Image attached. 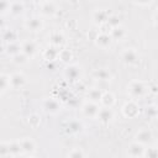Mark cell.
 Returning a JSON list of instances; mask_svg holds the SVG:
<instances>
[{
  "label": "cell",
  "mask_w": 158,
  "mask_h": 158,
  "mask_svg": "<svg viewBox=\"0 0 158 158\" xmlns=\"http://www.w3.org/2000/svg\"><path fill=\"white\" fill-rule=\"evenodd\" d=\"M127 93L133 98V99H141L144 98L148 93L147 85L141 81V80H132L128 86H127Z\"/></svg>",
  "instance_id": "obj_1"
},
{
  "label": "cell",
  "mask_w": 158,
  "mask_h": 158,
  "mask_svg": "<svg viewBox=\"0 0 158 158\" xmlns=\"http://www.w3.org/2000/svg\"><path fill=\"white\" fill-rule=\"evenodd\" d=\"M42 107H43V110H44L47 114H57V112L60 110L59 102H58L56 99H52V98L44 99L43 102H42Z\"/></svg>",
  "instance_id": "obj_2"
},
{
  "label": "cell",
  "mask_w": 158,
  "mask_h": 158,
  "mask_svg": "<svg viewBox=\"0 0 158 158\" xmlns=\"http://www.w3.org/2000/svg\"><path fill=\"white\" fill-rule=\"evenodd\" d=\"M121 59L126 64H135L138 62V53L133 48H126L121 53Z\"/></svg>",
  "instance_id": "obj_3"
},
{
  "label": "cell",
  "mask_w": 158,
  "mask_h": 158,
  "mask_svg": "<svg viewBox=\"0 0 158 158\" xmlns=\"http://www.w3.org/2000/svg\"><path fill=\"white\" fill-rule=\"evenodd\" d=\"M99 110H100V107H99L98 102H93V101H89V102H86L83 106V114L86 117L96 118L98 117V114H99Z\"/></svg>",
  "instance_id": "obj_4"
},
{
  "label": "cell",
  "mask_w": 158,
  "mask_h": 158,
  "mask_svg": "<svg viewBox=\"0 0 158 158\" xmlns=\"http://www.w3.org/2000/svg\"><path fill=\"white\" fill-rule=\"evenodd\" d=\"M144 144L139 143V142H135L132 144H130L128 149H127V154L131 157H143L144 156Z\"/></svg>",
  "instance_id": "obj_5"
},
{
  "label": "cell",
  "mask_w": 158,
  "mask_h": 158,
  "mask_svg": "<svg viewBox=\"0 0 158 158\" xmlns=\"http://www.w3.org/2000/svg\"><path fill=\"white\" fill-rule=\"evenodd\" d=\"M25 26L26 28H28L30 31H33V32H37V31H41L42 27H43V21L40 19V17H31L28 19L26 22H25Z\"/></svg>",
  "instance_id": "obj_6"
},
{
  "label": "cell",
  "mask_w": 158,
  "mask_h": 158,
  "mask_svg": "<svg viewBox=\"0 0 158 158\" xmlns=\"http://www.w3.org/2000/svg\"><path fill=\"white\" fill-rule=\"evenodd\" d=\"M112 117H114V112H112L111 107H106V106H105V107H100L96 118H98L100 122H102V123H107V122L111 121Z\"/></svg>",
  "instance_id": "obj_7"
},
{
  "label": "cell",
  "mask_w": 158,
  "mask_h": 158,
  "mask_svg": "<svg viewBox=\"0 0 158 158\" xmlns=\"http://www.w3.org/2000/svg\"><path fill=\"white\" fill-rule=\"evenodd\" d=\"M10 81L12 88L19 89L26 84V77L22 73H14L12 75H10Z\"/></svg>",
  "instance_id": "obj_8"
},
{
  "label": "cell",
  "mask_w": 158,
  "mask_h": 158,
  "mask_svg": "<svg viewBox=\"0 0 158 158\" xmlns=\"http://www.w3.org/2000/svg\"><path fill=\"white\" fill-rule=\"evenodd\" d=\"M123 114L127 116V117H135L137 114H138V111H139V107H138V105L132 100V101H128V102H126L125 105H123Z\"/></svg>",
  "instance_id": "obj_9"
},
{
  "label": "cell",
  "mask_w": 158,
  "mask_h": 158,
  "mask_svg": "<svg viewBox=\"0 0 158 158\" xmlns=\"http://www.w3.org/2000/svg\"><path fill=\"white\" fill-rule=\"evenodd\" d=\"M20 147H21V151L22 152L31 154L36 149V143L31 138H23V139L20 141Z\"/></svg>",
  "instance_id": "obj_10"
},
{
  "label": "cell",
  "mask_w": 158,
  "mask_h": 158,
  "mask_svg": "<svg viewBox=\"0 0 158 158\" xmlns=\"http://www.w3.org/2000/svg\"><path fill=\"white\" fill-rule=\"evenodd\" d=\"M136 139H137V142H139L142 144H146L152 139V132L149 130H147V128H142V130H139L137 132Z\"/></svg>",
  "instance_id": "obj_11"
},
{
  "label": "cell",
  "mask_w": 158,
  "mask_h": 158,
  "mask_svg": "<svg viewBox=\"0 0 158 158\" xmlns=\"http://www.w3.org/2000/svg\"><path fill=\"white\" fill-rule=\"evenodd\" d=\"M64 75L69 80H77L80 75V69L77 65H68L64 70Z\"/></svg>",
  "instance_id": "obj_12"
},
{
  "label": "cell",
  "mask_w": 158,
  "mask_h": 158,
  "mask_svg": "<svg viewBox=\"0 0 158 158\" xmlns=\"http://www.w3.org/2000/svg\"><path fill=\"white\" fill-rule=\"evenodd\" d=\"M95 42L99 47L101 48H106L110 46V42H111V36H109L107 33H100L96 38H95Z\"/></svg>",
  "instance_id": "obj_13"
},
{
  "label": "cell",
  "mask_w": 158,
  "mask_h": 158,
  "mask_svg": "<svg viewBox=\"0 0 158 158\" xmlns=\"http://www.w3.org/2000/svg\"><path fill=\"white\" fill-rule=\"evenodd\" d=\"M36 52H37V46H36L35 42L28 41V42L23 43V46H22V53H25L27 57H32Z\"/></svg>",
  "instance_id": "obj_14"
},
{
  "label": "cell",
  "mask_w": 158,
  "mask_h": 158,
  "mask_svg": "<svg viewBox=\"0 0 158 158\" xmlns=\"http://www.w3.org/2000/svg\"><path fill=\"white\" fill-rule=\"evenodd\" d=\"M86 95H88L89 101H93V102H99V101L101 100V98H102V93H101V90H99L98 88L90 89Z\"/></svg>",
  "instance_id": "obj_15"
},
{
  "label": "cell",
  "mask_w": 158,
  "mask_h": 158,
  "mask_svg": "<svg viewBox=\"0 0 158 158\" xmlns=\"http://www.w3.org/2000/svg\"><path fill=\"white\" fill-rule=\"evenodd\" d=\"M56 11H57V9H56L54 4L51 2V1H46V2L42 5V14L46 15V16H52Z\"/></svg>",
  "instance_id": "obj_16"
},
{
  "label": "cell",
  "mask_w": 158,
  "mask_h": 158,
  "mask_svg": "<svg viewBox=\"0 0 158 158\" xmlns=\"http://www.w3.org/2000/svg\"><path fill=\"white\" fill-rule=\"evenodd\" d=\"M100 101H101V104H102L104 106L111 107L112 104L115 102V98H114V95H112L111 93H105V94H102V98H101Z\"/></svg>",
  "instance_id": "obj_17"
},
{
  "label": "cell",
  "mask_w": 158,
  "mask_h": 158,
  "mask_svg": "<svg viewBox=\"0 0 158 158\" xmlns=\"http://www.w3.org/2000/svg\"><path fill=\"white\" fill-rule=\"evenodd\" d=\"M94 21H95L96 23H102V22H105V21H109L107 14H106L105 11H102V10L95 11V12H94Z\"/></svg>",
  "instance_id": "obj_18"
},
{
  "label": "cell",
  "mask_w": 158,
  "mask_h": 158,
  "mask_svg": "<svg viewBox=\"0 0 158 158\" xmlns=\"http://www.w3.org/2000/svg\"><path fill=\"white\" fill-rule=\"evenodd\" d=\"M63 40H64V37H63V35L59 33V32H53V33L51 35V43H52L54 47L60 46V44L63 43Z\"/></svg>",
  "instance_id": "obj_19"
},
{
  "label": "cell",
  "mask_w": 158,
  "mask_h": 158,
  "mask_svg": "<svg viewBox=\"0 0 158 158\" xmlns=\"http://www.w3.org/2000/svg\"><path fill=\"white\" fill-rule=\"evenodd\" d=\"M22 11H23V5H22L21 2H14V4H11L10 12H11L12 15L17 16V15L22 14Z\"/></svg>",
  "instance_id": "obj_20"
},
{
  "label": "cell",
  "mask_w": 158,
  "mask_h": 158,
  "mask_svg": "<svg viewBox=\"0 0 158 158\" xmlns=\"http://www.w3.org/2000/svg\"><path fill=\"white\" fill-rule=\"evenodd\" d=\"M95 78L99 80H109L110 79V73L106 69H98L95 72Z\"/></svg>",
  "instance_id": "obj_21"
},
{
  "label": "cell",
  "mask_w": 158,
  "mask_h": 158,
  "mask_svg": "<svg viewBox=\"0 0 158 158\" xmlns=\"http://www.w3.org/2000/svg\"><path fill=\"white\" fill-rule=\"evenodd\" d=\"M125 36V30L122 28V27H120V26H117V27H115L112 31H111V38H115V40H121L122 37Z\"/></svg>",
  "instance_id": "obj_22"
},
{
  "label": "cell",
  "mask_w": 158,
  "mask_h": 158,
  "mask_svg": "<svg viewBox=\"0 0 158 158\" xmlns=\"http://www.w3.org/2000/svg\"><path fill=\"white\" fill-rule=\"evenodd\" d=\"M11 86V81H10V75H5L2 74L1 75V93H5L9 88Z\"/></svg>",
  "instance_id": "obj_23"
},
{
  "label": "cell",
  "mask_w": 158,
  "mask_h": 158,
  "mask_svg": "<svg viewBox=\"0 0 158 158\" xmlns=\"http://www.w3.org/2000/svg\"><path fill=\"white\" fill-rule=\"evenodd\" d=\"M58 57H59V59H62L63 62H67L68 59H70V57H72V53H70L69 51H67V49H62V51L59 52Z\"/></svg>",
  "instance_id": "obj_24"
},
{
  "label": "cell",
  "mask_w": 158,
  "mask_h": 158,
  "mask_svg": "<svg viewBox=\"0 0 158 158\" xmlns=\"http://www.w3.org/2000/svg\"><path fill=\"white\" fill-rule=\"evenodd\" d=\"M144 156H148V157H158V148H146L144 149Z\"/></svg>",
  "instance_id": "obj_25"
},
{
  "label": "cell",
  "mask_w": 158,
  "mask_h": 158,
  "mask_svg": "<svg viewBox=\"0 0 158 158\" xmlns=\"http://www.w3.org/2000/svg\"><path fill=\"white\" fill-rule=\"evenodd\" d=\"M83 156H85V153L79 148H75L74 151L68 153V157H83Z\"/></svg>",
  "instance_id": "obj_26"
},
{
  "label": "cell",
  "mask_w": 158,
  "mask_h": 158,
  "mask_svg": "<svg viewBox=\"0 0 158 158\" xmlns=\"http://www.w3.org/2000/svg\"><path fill=\"white\" fill-rule=\"evenodd\" d=\"M135 2H137L138 5H148L152 2V0H135Z\"/></svg>",
  "instance_id": "obj_27"
},
{
  "label": "cell",
  "mask_w": 158,
  "mask_h": 158,
  "mask_svg": "<svg viewBox=\"0 0 158 158\" xmlns=\"http://www.w3.org/2000/svg\"><path fill=\"white\" fill-rule=\"evenodd\" d=\"M74 125L80 126V123H79V122H74ZM70 127H72V126H70ZM69 131H70V132H78V131H80V130H78V128H75V127H72V128H69Z\"/></svg>",
  "instance_id": "obj_28"
},
{
  "label": "cell",
  "mask_w": 158,
  "mask_h": 158,
  "mask_svg": "<svg viewBox=\"0 0 158 158\" xmlns=\"http://www.w3.org/2000/svg\"><path fill=\"white\" fill-rule=\"evenodd\" d=\"M154 106L158 109V95L156 96V100H154Z\"/></svg>",
  "instance_id": "obj_29"
},
{
  "label": "cell",
  "mask_w": 158,
  "mask_h": 158,
  "mask_svg": "<svg viewBox=\"0 0 158 158\" xmlns=\"http://www.w3.org/2000/svg\"><path fill=\"white\" fill-rule=\"evenodd\" d=\"M154 20H156V22L158 23V10H157V12L154 14Z\"/></svg>",
  "instance_id": "obj_30"
},
{
  "label": "cell",
  "mask_w": 158,
  "mask_h": 158,
  "mask_svg": "<svg viewBox=\"0 0 158 158\" xmlns=\"http://www.w3.org/2000/svg\"><path fill=\"white\" fill-rule=\"evenodd\" d=\"M36 1H44V0H36Z\"/></svg>",
  "instance_id": "obj_31"
}]
</instances>
